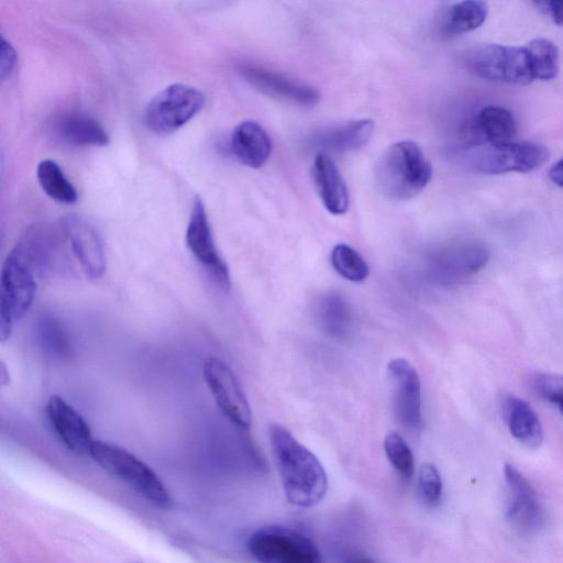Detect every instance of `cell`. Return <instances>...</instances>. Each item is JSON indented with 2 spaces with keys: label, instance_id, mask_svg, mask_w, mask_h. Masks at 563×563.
I'll use <instances>...</instances> for the list:
<instances>
[{
  "label": "cell",
  "instance_id": "6da1fadb",
  "mask_svg": "<svg viewBox=\"0 0 563 563\" xmlns=\"http://www.w3.org/2000/svg\"><path fill=\"white\" fill-rule=\"evenodd\" d=\"M268 438L287 500L301 508L318 505L328 490V477L321 462L278 423L269 426Z\"/></svg>",
  "mask_w": 563,
  "mask_h": 563
},
{
  "label": "cell",
  "instance_id": "7a4b0ae2",
  "mask_svg": "<svg viewBox=\"0 0 563 563\" xmlns=\"http://www.w3.org/2000/svg\"><path fill=\"white\" fill-rule=\"evenodd\" d=\"M432 177V166L412 141L391 144L375 167L380 194L391 200H408L419 195Z\"/></svg>",
  "mask_w": 563,
  "mask_h": 563
},
{
  "label": "cell",
  "instance_id": "3957f363",
  "mask_svg": "<svg viewBox=\"0 0 563 563\" xmlns=\"http://www.w3.org/2000/svg\"><path fill=\"white\" fill-rule=\"evenodd\" d=\"M89 456L153 506L162 509L172 507V496L157 474L125 449L95 440Z\"/></svg>",
  "mask_w": 563,
  "mask_h": 563
},
{
  "label": "cell",
  "instance_id": "277c9868",
  "mask_svg": "<svg viewBox=\"0 0 563 563\" xmlns=\"http://www.w3.org/2000/svg\"><path fill=\"white\" fill-rule=\"evenodd\" d=\"M36 273L14 246L1 269L0 290V339L11 335L13 323L31 308L36 292Z\"/></svg>",
  "mask_w": 563,
  "mask_h": 563
},
{
  "label": "cell",
  "instance_id": "5b68a950",
  "mask_svg": "<svg viewBox=\"0 0 563 563\" xmlns=\"http://www.w3.org/2000/svg\"><path fill=\"white\" fill-rule=\"evenodd\" d=\"M247 549L258 563H323L320 550L309 537L284 526L256 530Z\"/></svg>",
  "mask_w": 563,
  "mask_h": 563
},
{
  "label": "cell",
  "instance_id": "8992f818",
  "mask_svg": "<svg viewBox=\"0 0 563 563\" xmlns=\"http://www.w3.org/2000/svg\"><path fill=\"white\" fill-rule=\"evenodd\" d=\"M468 68L478 77L515 85L534 80L526 46L483 44L466 54Z\"/></svg>",
  "mask_w": 563,
  "mask_h": 563
},
{
  "label": "cell",
  "instance_id": "52a82bcc",
  "mask_svg": "<svg viewBox=\"0 0 563 563\" xmlns=\"http://www.w3.org/2000/svg\"><path fill=\"white\" fill-rule=\"evenodd\" d=\"M206 103L202 91L186 84L165 87L147 103L145 123L155 133H170L190 121Z\"/></svg>",
  "mask_w": 563,
  "mask_h": 563
},
{
  "label": "cell",
  "instance_id": "ba28073f",
  "mask_svg": "<svg viewBox=\"0 0 563 563\" xmlns=\"http://www.w3.org/2000/svg\"><path fill=\"white\" fill-rule=\"evenodd\" d=\"M549 158L547 147L533 142H508L484 145L473 157V167L483 174L508 172L529 173L542 166Z\"/></svg>",
  "mask_w": 563,
  "mask_h": 563
},
{
  "label": "cell",
  "instance_id": "9c48e42d",
  "mask_svg": "<svg viewBox=\"0 0 563 563\" xmlns=\"http://www.w3.org/2000/svg\"><path fill=\"white\" fill-rule=\"evenodd\" d=\"M203 377L222 413L236 427L247 429L252 420L251 408L230 366L218 357H208Z\"/></svg>",
  "mask_w": 563,
  "mask_h": 563
},
{
  "label": "cell",
  "instance_id": "30bf717a",
  "mask_svg": "<svg viewBox=\"0 0 563 563\" xmlns=\"http://www.w3.org/2000/svg\"><path fill=\"white\" fill-rule=\"evenodd\" d=\"M504 476L509 492L507 519L522 532H536L545 523L544 509L525 475L512 464L504 465Z\"/></svg>",
  "mask_w": 563,
  "mask_h": 563
},
{
  "label": "cell",
  "instance_id": "8fae6325",
  "mask_svg": "<svg viewBox=\"0 0 563 563\" xmlns=\"http://www.w3.org/2000/svg\"><path fill=\"white\" fill-rule=\"evenodd\" d=\"M186 244L196 260L223 287H230V273L220 255L202 200L196 197L186 230Z\"/></svg>",
  "mask_w": 563,
  "mask_h": 563
},
{
  "label": "cell",
  "instance_id": "7c38bea8",
  "mask_svg": "<svg viewBox=\"0 0 563 563\" xmlns=\"http://www.w3.org/2000/svg\"><path fill=\"white\" fill-rule=\"evenodd\" d=\"M393 387L394 411L407 429L418 430L422 424L421 386L415 366L405 358H394L388 364Z\"/></svg>",
  "mask_w": 563,
  "mask_h": 563
},
{
  "label": "cell",
  "instance_id": "4fadbf2b",
  "mask_svg": "<svg viewBox=\"0 0 563 563\" xmlns=\"http://www.w3.org/2000/svg\"><path fill=\"white\" fill-rule=\"evenodd\" d=\"M59 228L77 257L82 271L91 279H98L106 269V253L97 229L82 216L67 214Z\"/></svg>",
  "mask_w": 563,
  "mask_h": 563
},
{
  "label": "cell",
  "instance_id": "5bb4252c",
  "mask_svg": "<svg viewBox=\"0 0 563 563\" xmlns=\"http://www.w3.org/2000/svg\"><path fill=\"white\" fill-rule=\"evenodd\" d=\"M489 257V251L482 245L450 246L430 258L429 275L439 283H455L483 269Z\"/></svg>",
  "mask_w": 563,
  "mask_h": 563
},
{
  "label": "cell",
  "instance_id": "9a60e30c",
  "mask_svg": "<svg viewBox=\"0 0 563 563\" xmlns=\"http://www.w3.org/2000/svg\"><path fill=\"white\" fill-rule=\"evenodd\" d=\"M49 423L64 445L78 455H90L95 442L89 424L62 397L51 396L46 405Z\"/></svg>",
  "mask_w": 563,
  "mask_h": 563
},
{
  "label": "cell",
  "instance_id": "2e32d148",
  "mask_svg": "<svg viewBox=\"0 0 563 563\" xmlns=\"http://www.w3.org/2000/svg\"><path fill=\"white\" fill-rule=\"evenodd\" d=\"M241 75L258 91L286 102L310 107L314 106L320 99V93L317 89L289 79L278 73L246 66L241 69Z\"/></svg>",
  "mask_w": 563,
  "mask_h": 563
},
{
  "label": "cell",
  "instance_id": "e0dca14e",
  "mask_svg": "<svg viewBox=\"0 0 563 563\" xmlns=\"http://www.w3.org/2000/svg\"><path fill=\"white\" fill-rule=\"evenodd\" d=\"M517 132L514 114L500 106L484 107L466 130L472 145H497L512 142Z\"/></svg>",
  "mask_w": 563,
  "mask_h": 563
},
{
  "label": "cell",
  "instance_id": "ac0fdd59",
  "mask_svg": "<svg viewBox=\"0 0 563 563\" xmlns=\"http://www.w3.org/2000/svg\"><path fill=\"white\" fill-rule=\"evenodd\" d=\"M312 176L324 208L332 214L345 213L349 208L347 187L335 163L325 153L316 156Z\"/></svg>",
  "mask_w": 563,
  "mask_h": 563
},
{
  "label": "cell",
  "instance_id": "d6986e66",
  "mask_svg": "<svg viewBox=\"0 0 563 563\" xmlns=\"http://www.w3.org/2000/svg\"><path fill=\"white\" fill-rule=\"evenodd\" d=\"M231 152L243 165L260 168L271 155L272 141L260 123L251 120L243 121L233 130Z\"/></svg>",
  "mask_w": 563,
  "mask_h": 563
},
{
  "label": "cell",
  "instance_id": "ffe728a7",
  "mask_svg": "<svg viewBox=\"0 0 563 563\" xmlns=\"http://www.w3.org/2000/svg\"><path fill=\"white\" fill-rule=\"evenodd\" d=\"M504 420L511 435L529 449H538L543 441L541 421L532 407L523 399L507 395L503 399Z\"/></svg>",
  "mask_w": 563,
  "mask_h": 563
},
{
  "label": "cell",
  "instance_id": "44dd1931",
  "mask_svg": "<svg viewBox=\"0 0 563 563\" xmlns=\"http://www.w3.org/2000/svg\"><path fill=\"white\" fill-rule=\"evenodd\" d=\"M54 130L56 136L70 146H104L109 143V136L100 123L80 113L60 117Z\"/></svg>",
  "mask_w": 563,
  "mask_h": 563
},
{
  "label": "cell",
  "instance_id": "7402d4cb",
  "mask_svg": "<svg viewBox=\"0 0 563 563\" xmlns=\"http://www.w3.org/2000/svg\"><path fill=\"white\" fill-rule=\"evenodd\" d=\"M314 318L320 329L334 339H347L354 328L351 307L338 294H327L318 299Z\"/></svg>",
  "mask_w": 563,
  "mask_h": 563
},
{
  "label": "cell",
  "instance_id": "603a6c76",
  "mask_svg": "<svg viewBox=\"0 0 563 563\" xmlns=\"http://www.w3.org/2000/svg\"><path fill=\"white\" fill-rule=\"evenodd\" d=\"M374 122L361 119L324 132L317 139L318 145L333 152H350L364 146L372 137Z\"/></svg>",
  "mask_w": 563,
  "mask_h": 563
},
{
  "label": "cell",
  "instance_id": "cb8c5ba5",
  "mask_svg": "<svg viewBox=\"0 0 563 563\" xmlns=\"http://www.w3.org/2000/svg\"><path fill=\"white\" fill-rule=\"evenodd\" d=\"M488 15L483 1L467 0L452 4L446 11L441 30L445 36L461 35L479 27Z\"/></svg>",
  "mask_w": 563,
  "mask_h": 563
},
{
  "label": "cell",
  "instance_id": "d4e9b609",
  "mask_svg": "<svg viewBox=\"0 0 563 563\" xmlns=\"http://www.w3.org/2000/svg\"><path fill=\"white\" fill-rule=\"evenodd\" d=\"M36 177L44 192L53 200L66 205L77 201V190L56 162L41 161L36 168Z\"/></svg>",
  "mask_w": 563,
  "mask_h": 563
},
{
  "label": "cell",
  "instance_id": "484cf974",
  "mask_svg": "<svg viewBox=\"0 0 563 563\" xmlns=\"http://www.w3.org/2000/svg\"><path fill=\"white\" fill-rule=\"evenodd\" d=\"M534 79L551 80L559 73V49L554 43L538 37L526 45Z\"/></svg>",
  "mask_w": 563,
  "mask_h": 563
},
{
  "label": "cell",
  "instance_id": "4316f807",
  "mask_svg": "<svg viewBox=\"0 0 563 563\" xmlns=\"http://www.w3.org/2000/svg\"><path fill=\"white\" fill-rule=\"evenodd\" d=\"M37 336L43 350L57 358L71 355V342L63 324L51 316H43L37 323Z\"/></svg>",
  "mask_w": 563,
  "mask_h": 563
},
{
  "label": "cell",
  "instance_id": "83f0119b",
  "mask_svg": "<svg viewBox=\"0 0 563 563\" xmlns=\"http://www.w3.org/2000/svg\"><path fill=\"white\" fill-rule=\"evenodd\" d=\"M331 264L343 278L360 283L369 274V267L364 257L347 244H336L331 251Z\"/></svg>",
  "mask_w": 563,
  "mask_h": 563
},
{
  "label": "cell",
  "instance_id": "f1b7e54d",
  "mask_svg": "<svg viewBox=\"0 0 563 563\" xmlns=\"http://www.w3.org/2000/svg\"><path fill=\"white\" fill-rule=\"evenodd\" d=\"M384 450L398 476L405 482L410 481L415 473V461L406 440L397 431H390L385 435Z\"/></svg>",
  "mask_w": 563,
  "mask_h": 563
},
{
  "label": "cell",
  "instance_id": "f546056e",
  "mask_svg": "<svg viewBox=\"0 0 563 563\" xmlns=\"http://www.w3.org/2000/svg\"><path fill=\"white\" fill-rule=\"evenodd\" d=\"M533 391L563 413V375L537 373L530 379Z\"/></svg>",
  "mask_w": 563,
  "mask_h": 563
},
{
  "label": "cell",
  "instance_id": "4dcf8cb0",
  "mask_svg": "<svg viewBox=\"0 0 563 563\" xmlns=\"http://www.w3.org/2000/svg\"><path fill=\"white\" fill-rule=\"evenodd\" d=\"M418 489L421 498L430 506L442 499L443 484L439 470L432 463H423L419 470Z\"/></svg>",
  "mask_w": 563,
  "mask_h": 563
},
{
  "label": "cell",
  "instance_id": "1f68e13d",
  "mask_svg": "<svg viewBox=\"0 0 563 563\" xmlns=\"http://www.w3.org/2000/svg\"><path fill=\"white\" fill-rule=\"evenodd\" d=\"M16 63V53L13 46L1 37L0 77L4 80L11 75Z\"/></svg>",
  "mask_w": 563,
  "mask_h": 563
},
{
  "label": "cell",
  "instance_id": "d6a6232c",
  "mask_svg": "<svg viewBox=\"0 0 563 563\" xmlns=\"http://www.w3.org/2000/svg\"><path fill=\"white\" fill-rule=\"evenodd\" d=\"M534 5L549 15L556 25L563 26V0L537 1Z\"/></svg>",
  "mask_w": 563,
  "mask_h": 563
},
{
  "label": "cell",
  "instance_id": "836d02e7",
  "mask_svg": "<svg viewBox=\"0 0 563 563\" xmlns=\"http://www.w3.org/2000/svg\"><path fill=\"white\" fill-rule=\"evenodd\" d=\"M549 178L553 184L563 187V157L552 165L549 170Z\"/></svg>",
  "mask_w": 563,
  "mask_h": 563
},
{
  "label": "cell",
  "instance_id": "e575fe53",
  "mask_svg": "<svg viewBox=\"0 0 563 563\" xmlns=\"http://www.w3.org/2000/svg\"><path fill=\"white\" fill-rule=\"evenodd\" d=\"M8 377L9 378V372L7 371V367L3 363H1V367H0V380H1V384L2 385H5L8 384V379L5 378Z\"/></svg>",
  "mask_w": 563,
  "mask_h": 563
},
{
  "label": "cell",
  "instance_id": "d590c367",
  "mask_svg": "<svg viewBox=\"0 0 563 563\" xmlns=\"http://www.w3.org/2000/svg\"><path fill=\"white\" fill-rule=\"evenodd\" d=\"M347 563H375L374 561H372L371 559L368 558H364V556H356V558H352L351 560H349Z\"/></svg>",
  "mask_w": 563,
  "mask_h": 563
}]
</instances>
